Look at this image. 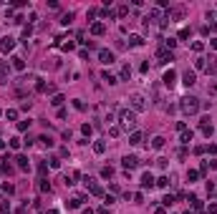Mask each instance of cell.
Returning a JSON list of instances; mask_svg holds the SVG:
<instances>
[{
	"label": "cell",
	"mask_w": 217,
	"mask_h": 214,
	"mask_svg": "<svg viewBox=\"0 0 217 214\" xmlns=\"http://www.w3.org/2000/svg\"><path fill=\"white\" fill-rule=\"evenodd\" d=\"M182 111H184V113H197V111H199V103H197V98H194V96H187V98H182Z\"/></svg>",
	"instance_id": "1"
},
{
	"label": "cell",
	"mask_w": 217,
	"mask_h": 214,
	"mask_svg": "<svg viewBox=\"0 0 217 214\" xmlns=\"http://www.w3.org/2000/svg\"><path fill=\"white\" fill-rule=\"evenodd\" d=\"M121 124L126 126V128L134 126V124H136V113H134V111H121Z\"/></svg>",
	"instance_id": "2"
},
{
	"label": "cell",
	"mask_w": 217,
	"mask_h": 214,
	"mask_svg": "<svg viewBox=\"0 0 217 214\" xmlns=\"http://www.w3.org/2000/svg\"><path fill=\"white\" fill-rule=\"evenodd\" d=\"M162 81H164V86H169V88H172V86L177 83V71H174V68L164 71V78H162Z\"/></svg>",
	"instance_id": "3"
},
{
	"label": "cell",
	"mask_w": 217,
	"mask_h": 214,
	"mask_svg": "<svg viewBox=\"0 0 217 214\" xmlns=\"http://www.w3.org/2000/svg\"><path fill=\"white\" fill-rule=\"evenodd\" d=\"M131 106H134V111H144V109H146L144 96H142V93H134V96H131Z\"/></svg>",
	"instance_id": "4"
},
{
	"label": "cell",
	"mask_w": 217,
	"mask_h": 214,
	"mask_svg": "<svg viewBox=\"0 0 217 214\" xmlns=\"http://www.w3.org/2000/svg\"><path fill=\"white\" fill-rule=\"evenodd\" d=\"M13 48H15V40H13L10 35H5V38L0 40V51H3V53H10Z\"/></svg>",
	"instance_id": "5"
},
{
	"label": "cell",
	"mask_w": 217,
	"mask_h": 214,
	"mask_svg": "<svg viewBox=\"0 0 217 214\" xmlns=\"http://www.w3.org/2000/svg\"><path fill=\"white\" fill-rule=\"evenodd\" d=\"M182 83L184 86H194L197 83V73H194V71H187V73L182 76Z\"/></svg>",
	"instance_id": "6"
},
{
	"label": "cell",
	"mask_w": 217,
	"mask_h": 214,
	"mask_svg": "<svg viewBox=\"0 0 217 214\" xmlns=\"http://www.w3.org/2000/svg\"><path fill=\"white\" fill-rule=\"evenodd\" d=\"M99 58H101V63H106V66H111V63H114V53L104 48V51H99Z\"/></svg>",
	"instance_id": "7"
},
{
	"label": "cell",
	"mask_w": 217,
	"mask_h": 214,
	"mask_svg": "<svg viewBox=\"0 0 217 214\" xmlns=\"http://www.w3.org/2000/svg\"><path fill=\"white\" fill-rule=\"evenodd\" d=\"M157 55H159V63H169L172 61V53H167V48H159Z\"/></svg>",
	"instance_id": "8"
},
{
	"label": "cell",
	"mask_w": 217,
	"mask_h": 214,
	"mask_svg": "<svg viewBox=\"0 0 217 214\" xmlns=\"http://www.w3.org/2000/svg\"><path fill=\"white\" fill-rule=\"evenodd\" d=\"M91 33H94V35H104V33H106V25H104V23H94V25H91Z\"/></svg>",
	"instance_id": "9"
},
{
	"label": "cell",
	"mask_w": 217,
	"mask_h": 214,
	"mask_svg": "<svg viewBox=\"0 0 217 214\" xmlns=\"http://www.w3.org/2000/svg\"><path fill=\"white\" fill-rule=\"evenodd\" d=\"M152 184H154V176L149 174V171H146V174H142V187H144V189H146V187L152 189Z\"/></svg>",
	"instance_id": "10"
},
{
	"label": "cell",
	"mask_w": 217,
	"mask_h": 214,
	"mask_svg": "<svg viewBox=\"0 0 217 214\" xmlns=\"http://www.w3.org/2000/svg\"><path fill=\"white\" fill-rule=\"evenodd\" d=\"M136 164H139L136 156H124V166H126V169H134Z\"/></svg>",
	"instance_id": "11"
},
{
	"label": "cell",
	"mask_w": 217,
	"mask_h": 214,
	"mask_svg": "<svg viewBox=\"0 0 217 214\" xmlns=\"http://www.w3.org/2000/svg\"><path fill=\"white\" fill-rule=\"evenodd\" d=\"M13 68L15 71H25V61L20 58V55H15V58H13Z\"/></svg>",
	"instance_id": "12"
},
{
	"label": "cell",
	"mask_w": 217,
	"mask_h": 214,
	"mask_svg": "<svg viewBox=\"0 0 217 214\" xmlns=\"http://www.w3.org/2000/svg\"><path fill=\"white\" fill-rule=\"evenodd\" d=\"M142 43H144V38H142V35H129V46L139 48V46H142Z\"/></svg>",
	"instance_id": "13"
},
{
	"label": "cell",
	"mask_w": 217,
	"mask_h": 214,
	"mask_svg": "<svg viewBox=\"0 0 217 214\" xmlns=\"http://www.w3.org/2000/svg\"><path fill=\"white\" fill-rule=\"evenodd\" d=\"M129 144H131V146H139V144H142V134H139V131H134V134L129 136Z\"/></svg>",
	"instance_id": "14"
},
{
	"label": "cell",
	"mask_w": 217,
	"mask_h": 214,
	"mask_svg": "<svg viewBox=\"0 0 217 214\" xmlns=\"http://www.w3.org/2000/svg\"><path fill=\"white\" fill-rule=\"evenodd\" d=\"M18 169H28V166H30V164H28V156H18Z\"/></svg>",
	"instance_id": "15"
},
{
	"label": "cell",
	"mask_w": 217,
	"mask_h": 214,
	"mask_svg": "<svg viewBox=\"0 0 217 214\" xmlns=\"http://www.w3.org/2000/svg\"><path fill=\"white\" fill-rule=\"evenodd\" d=\"M38 141H40L46 149H51V146H53V139H51V136H38Z\"/></svg>",
	"instance_id": "16"
},
{
	"label": "cell",
	"mask_w": 217,
	"mask_h": 214,
	"mask_svg": "<svg viewBox=\"0 0 217 214\" xmlns=\"http://www.w3.org/2000/svg\"><path fill=\"white\" fill-rule=\"evenodd\" d=\"M192 136H194V134L184 128V131H182V144H190V141H192Z\"/></svg>",
	"instance_id": "17"
},
{
	"label": "cell",
	"mask_w": 217,
	"mask_h": 214,
	"mask_svg": "<svg viewBox=\"0 0 217 214\" xmlns=\"http://www.w3.org/2000/svg\"><path fill=\"white\" fill-rule=\"evenodd\" d=\"M94 151H96V154H104V151H106V144H104V141H96V144H94Z\"/></svg>",
	"instance_id": "18"
},
{
	"label": "cell",
	"mask_w": 217,
	"mask_h": 214,
	"mask_svg": "<svg viewBox=\"0 0 217 214\" xmlns=\"http://www.w3.org/2000/svg\"><path fill=\"white\" fill-rule=\"evenodd\" d=\"M104 81H106L109 86H116L119 81H116V76H111V73H104Z\"/></svg>",
	"instance_id": "19"
},
{
	"label": "cell",
	"mask_w": 217,
	"mask_h": 214,
	"mask_svg": "<svg viewBox=\"0 0 217 214\" xmlns=\"http://www.w3.org/2000/svg\"><path fill=\"white\" fill-rule=\"evenodd\" d=\"M197 176H199V171H194V169L187 171V181H197Z\"/></svg>",
	"instance_id": "20"
},
{
	"label": "cell",
	"mask_w": 217,
	"mask_h": 214,
	"mask_svg": "<svg viewBox=\"0 0 217 214\" xmlns=\"http://www.w3.org/2000/svg\"><path fill=\"white\" fill-rule=\"evenodd\" d=\"M28 128H30V118H28V121H20V124H18V131H28Z\"/></svg>",
	"instance_id": "21"
},
{
	"label": "cell",
	"mask_w": 217,
	"mask_h": 214,
	"mask_svg": "<svg viewBox=\"0 0 217 214\" xmlns=\"http://www.w3.org/2000/svg\"><path fill=\"white\" fill-rule=\"evenodd\" d=\"M157 187H169V179H167V176H159V179H157Z\"/></svg>",
	"instance_id": "22"
},
{
	"label": "cell",
	"mask_w": 217,
	"mask_h": 214,
	"mask_svg": "<svg viewBox=\"0 0 217 214\" xmlns=\"http://www.w3.org/2000/svg\"><path fill=\"white\" fill-rule=\"evenodd\" d=\"M111 174H114V169H111V166H104V169H101V176H104V179H109Z\"/></svg>",
	"instance_id": "23"
},
{
	"label": "cell",
	"mask_w": 217,
	"mask_h": 214,
	"mask_svg": "<svg viewBox=\"0 0 217 214\" xmlns=\"http://www.w3.org/2000/svg\"><path fill=\"white\" fill-rule=\"evenodd\" d=\"M152 146H154V149H162V146H164V139H162V136H157V139L152 141Z\"/></svg>",
	"instance_id": "24"
},
{
	"label": "cell",
	"mask_w": 217,
	"mask_h": 214,
	"mask_svg": "<svg viewBox=\"0 0 217 214\" xmlns=\"http://www.w3.org/2000/svg\"><path fill=\"white\" fill-rule=\"evenodd\" d=\"M63 101H66V98H63V96H61V93H56V96H53V101H51V103H53V106H61V103H63Z\"/></svg>",
	"instance_id": "25"
},
{
	"label": "cell",
	"mask_w": 217,
	"mask_h": 214,
	"mask_svg": "<svg viewBox=\"0 0 217 214\" xmlns=\"http://www.w3.org/2000/svg\"><path fill=\"white\" fill-rule=\"evenodd\" d=\"M129 76H131V68L124 66V68H121V78H124V81H129Z\"/></svg>",
	"instance_id": "26"
},
{
	"label": "cell",
	"mask_w": 217,
	"mask_h": 214,
	"mask_svg": "<svg viewBox=\"0 0 217 214\" xmlns=\"http://www.w3.org/2000/svg\"><path fill=\"white\" fill-rule=\"evenodd\" d=\"M202 48H205V43H199V40H194V43H192V51H194V53H199Z\"/></svg>",
	"instance_id": "27"
},
{
	"label": "cell",
	"mask_w": 217,
	"mask_h": 214,
	"mask_svg": "<svg viewBox=\"0 0 217 214\" xmlns=\"http://www.w3.org/2000/svg\"><path fill=\"white\" fill-rule=\"evenodd\" d=\"M194 68H197V71H205L207 66H205V61H202V58H197V61H194Z\"/></svg>",
	"instance_id": "28"
},
{
	"label": "cell",
	"mask_w": 217,
	"mask_h": 214,
	"mask_svg": "<svg viewBox=\"0 0 217 214\" xmlns=\"http://www.w3.org/2000/svg\"><path fill=\"white\" fill-rule=\"evenodd\" d=\"M174 46H177V40H174V38H167V40H164V48H174Z\"/></svg>",
	"instance_id": "29"
},
{
	"label": "cell",
	"mask_w": 217,
	"mask_h": 214,
	"mask_svg": "<svg viewBox=\"0 0 217 214\" xmlns=\"http://www.w3.org/2000/svg\"><path fill=\"white\" fill-rule=\"evenodd\" d=\"M5 116L13 121V118H18V111H15V109H10V111H5Z\"/></svg>",
	"instance_id": "30"
},
{
	"label": "cell",
	"mask_w": 217,
	"mask_h": 214,
	"mask_svg": "<svg viewBox=\"0 0 217 214\" xmlns=\"http://www.w3.org/2000/svg\"><path fill=\"white\" fill-rule=\"evenodd\" d=\"M162 202H164V206H169V204H174V197H172V194H167Z\"/></svg>",
	"instance_id": "31"
},
{
	"label": "cell",
	"mask_w": 217,
	"mask_h": 214,
	"mask_svg": "<svg viewBox=\"0 0 217 214\" xmlns=\"http://www.w3.org/2000/svg\"><path fill=\"white\" fill-rule=\"evenodd\" d=\"M18 146H20V139L13 136V139H10V149H18Z\"/></svg>",
	"instance_id": "32"
},
{
	"label": "cell",
	"mask_w": 217,
	"mask_h": 214,
	"mask_svg": "<svg viewBox=\"0 0 217 214\" xmlns=\"http://www.w3.org/2000/svg\"><path fill=\"white\" fill-rule=\"evenodd\" d=\"M81 131H83V136H91V126H88V124H83Z\"/></svg>",
	"instance_id": "33"
},
{
	"label": "cell",
	"mask_w": 217,
	"mask_h": 214,
	"mask_svg": "<svg viewBox=\"0 0 217 214\" xmlns=\"http://www.w3.org/2000/svg\"><path fill=\"white\" fill-rule=\"evenodd\" d=\"M61 166V159H56V156H53V159H51V169H58Z\"/></svg>",
	"instance_id": "34"
},
{
	"label": "cell",
	"mask_w": 217,
	"mask_h": 214,
	"mask_svg": "<svg viewBox=\"0 0 217 214\" xmlns=\"http://www.w3.org/2000/svg\"><path fill=\"white\" fill-rule=\"evenodd\" d=\"M179 38H182V40H184V38H190V30H187V28H182V30H179Z\"/></svg>",
	"instance_id": "35"
},
{
	"label": "cell",
	"mask_w": 217,
	"mask_h": 214,
	"mask_svg": "<svg viewBox=\"0 0 217 214\" xmlns=\"http://www.w3.org/2000/svg\"><path fill=\"white\" fill-rule=\"evenodd\" d=\"M30 33H33V28H30V25H25V28H23V38H28Z\"/></svg>",
	"instance_id": "36"
},
{
	"label": "cell",
	"mask_w": 217,
	"mask_h": 214,
	"mask_svg": "<svg viewBox=\"0 0 217 214\" xmlns=\"http://www.w3.org/2000/svg\"><path fill=\"white\" fill-rule=\"evenodd\" d=\"M73 106H76L78 111H83V109H86V103H83V101H73Z\"/></svg>",
	"instance_id": "37"
},
{
	"label": "cell",
	"mask_w": 217,
	"mask_h": 214,
	"mask_svg": "<svg viewBox=\"0 0 217 214\" xmlns=\"http://www.w3.org/2000/svg\"><path fill=\"white\" fill-rule=\"evenodd\" d=\"M209 214H217V204H209Z\"/></svg>",
	"instance_id": "38"
},
{
	"label": "cell",
	"mask_w": 217,
	"mask_h": 214,
	"mask_svg": "<svg viewBox=\"0 0 217 214\" xmlns=\"http://www.w3.org/2000/svg\"><path fill=\"white\" fill-rule=\"evenodd\" d=\"M212 48H215V51H217V38H212Z\"/></svg>",
	"instance_id": "39"
},
{
	"label": "cell",
	"mask_w": 217,
	"mask_h": 214,
	"mask_svg": "<svg viewBox=\"0 0 217 214\" xmlns=\"http://www.w3.org/2000/svg\"><path fill=\"white\" fill-rule=\"evenodd\" d=\"M83 214H94V209H83Z\"/></svg>",
	"instance_id": "40"
},
{
	"label": "cell",
	"mask_w": 217,
	"mask_h": 214,
	"mask_svg": "<svg viewBox=\"0 0 217 214\" xmlns=\"http://www.w3.org/2000/svg\"><path fill=\"white\" fill-rule=\"evenodd\" d=\"M3 149H5V141H0V151H3Z\"/></svg>",
	"instance_id": "41"
}]
</instances>
